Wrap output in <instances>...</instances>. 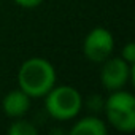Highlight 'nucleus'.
I'll return each mask as SVG.
<instances>
[{
	"mask_svg": "<svg viewBox=\"0 0 135 135\" xmlns=\"http://www.w3.org/2000/svg\"><path fill=\"white\" fill-rule=\"evenodd\" d=\"M56 80L54 65L45 57H29L18 70V86L30 99L45 97L56 84Z\"/></svg>",
	"mask_w": 135,
	"mask_h": 135,
	"instance_id": "nucleus-1",
	"label": "nucleus"
},
{
	"mask_svg": "<svg viewBox=\"0 0 135 135\" xmlns=\"http://www.w3.org/2000/svg\"><path fill=\"white\" fill-rule=\"evenodd\" d=\"M45 108L56 121H70L80 114L83 108V95L72 86L54 84L45 95Z\"/></svg>",
	"mask_w": 135,
	"mask_h": 135,
	"instance_id": "nucleus-2",
	"label": "nucleus"
},
{
	"mask_svg": "<svg viewBox=\"0 0 135 135\" xmlns=\"http://www.w3.org/2000/svg\"><path fill=\"white\" fill-rule=\"evenodd\" d=\"M103 110L111 127L130 133L135 130V97L132 92L118 89L111 91L103 102Z\"/></svg>",
	"mask_w": 135,
	"mask_h": 135,
	"instance_id": "nucleus-3",
	"label": "nucleus"
},
{
	"mask_svg": "<svg viewBox=\"0 0 135 135\" xmlns=\"http://www.w3.org/2000/svg\"><path fill=\"white\" fill-rule=\"evenodd\" d=\"M113 51H114V37L107 27H94L84 37L83 52L91 62L102 64L113 54Z\"/></svg>",
	"mask_w": 135,
	"mask_h": 135,
	"instance_id": "nucleus-4",
	"label": "nucleus"
},
{
	"mask_svg": "<svg viewBox=\"0 0 135 135\" xmlns=\"http://www.w3.org/2000/svg\"><path fill=\"white\" fill-rule=\"evenodd\" d=\"M100 70V81L107 91H118L124 89V86L132 80L133 65L127 64L122 57H108L102 62Z\"/></svg>",
	"mask_w": 135,
	"mask_h": 135,
	"instance_id": "nucleus-5",
	"label": "nucleus"
},
{
	"mask_svg": "<svg viewBox=\"0 0 135 135\" xmlns=\"http://www.w3.org/2000/svg\"><path fill=\"white\" fill-rule=\"evenodd\" d=\"M30 97L21 91L19 88L15 89V91H10L3 100H2V110L5 113V116L8 118H13V119H18V118H22L24 114H27L29 108H30Z\"/></svg>",
	"mask_w": 135,
	"mask_h": 135,
	"instance_id": "nucleus-6",
	"label": "nucleus"
},
{
	"mask_svg": "<svg viewBox=\"0 0 135 135\" xmlns=\"http://www.w3.org/2000/svg\"><path fill=\"white\" fill-rule=\"evenodd\" d=\"M72 135H107V124L97 116H84L70 129Z\"/></svg>",
	"mask_w": 135,
	"mask_h": 135,
	"instance_id": "nucleus-7",
	"label": "nucleus"
},
{
	"mask_svg": "<svg viewBox=\"0 0 135 135\" xmlns=\"http://www.w3.org/2000/svg\"><path fill=\"white\" fill-rule=\"evenodd\" d=\"M8 133L10 135H37L38 133V129L32 122H29V121H26L22 118H18L8 127Z\"/></svg>",
	"mask_w": 135,
	"mask_h": 135,
	"instance_id": "nucleus-8",
	"label": "nucleus"
},
{
	"mask_svg": "<svg viewBox=\"0 0 135 135\" xmlns=\"http://www.w3.org/2000/svg\"><path fill=\"white\" fill-rule=\"evenodd\" d=\"M121 57H122L127 64L133 65V62H135V45H133V41H127V43L124 45Z\"/></svg>",
	"mask_w": 135,
	"mask_h": 135,
	"instance_id": "nucleus-9",
	"label": "nucleus"
},
{
	"mask_svg": "<svg viewBox=\"0 0 135 135\" xmlns=\"http://www.w3.org/2000/svg\"><path fill=\"white\" fill-rule=\"evenodd\" d=\"M13 2H15L16 5H19L21 8H27V10H30V8H37V7H40V5L43 3V0H13Z\"/></svg>",
	"mask_w": 135,
	"mask_h": 135,
	"instance_id": "nucleus-10",
	"label": "nucleus"
}]
</instances>
